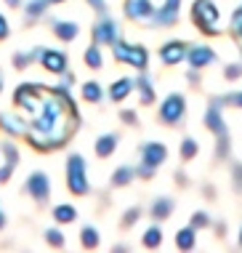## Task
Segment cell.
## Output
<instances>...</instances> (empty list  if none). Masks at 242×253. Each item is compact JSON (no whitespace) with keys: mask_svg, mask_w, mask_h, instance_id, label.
I'll return each instance as SVG.
<instances>
[{"mask_svg":"<svg viewBox=\"0 0 242 253\" xmlns=\"http://www.w3.org/2000/svg\"><path fill=\"white\" fill-rule=\"evenodd\" d=\"M3 3H8V5H19L22 0H3Z\"/></svg>","mask_w":242,"mask_h":253,"instance_id":"7bdbcfd3","label":"cell"},{"mask_svg":"<svg viewBox=\"0 0 242 253\" xmlns=\"http://www.w3.org/2000/svg\"><path fill=\"white\" fill-rule=\"evenodd\" d=\"M112 53H115V61H120V64H130L136 67V70H147V48L144 45H128L122 43V40H117V43H112Z\"/></svg>","mask_w":242,"mask_h":253,"instance_id":"5b68a950","label":"cell"},{"mask_svg":"<svg viewBox=\"0 0 242 253\" xmlns=\"http://www.w3.org/2000/svg\"><path fill=\"white\" fill-rule=\"evenodd\" d=\"M240 245H242V229H240Z\"/></svg>","mask_w":242,"mask_h":253,"instance_id":"bcb514c9","label":"cell"},{"mask_svg":"<svg viewBox=\"0 0 242 253\" xmlns=\"http://www.w3.org/2000/svg\"><path fill=\"white\" fill-rule=\"evenodd\" d=\"M178 8H181V0H165L162 8H157L152 13V24L155 27H173L178 19Z\"/></svg>","mask_w":242,"mask_h":253,"instance_id":"30bf717a","label":"cell"},{"mask_svg":"<svg viewBox=\"0 0 242 253\" xmlns=\"http://www.w3.org/2000/svg\"><path fill=\"white\" fill-rule=\"evenodd\" d=\"M160 59H162L168 67L181 64V61L186 59V45L178 43V40H170V43H165L162 48H160Z\"/></svg>","mask_w":242,"mask_h":253,"instance_id":"4fadbf2b","label":"cell"},{"mask_svg":"<svg viewBox=\"0 0 242 253\" xmlns=\"http://www.w3.org/2000/svg\"><path fill=\"white\" fill-rule=\"evenodd\" d=\"M11 173H13V166H8V163H3V166H0V184H8Z\"/></svg>","mask_w":242,"mask_h":253,"instance_id":"e575fe53","label":"cell"},{"mask_svg":"<svg viewBox=\"0 0 242 253\" xmlns=\"http://www.w3.org/2000/svg\"><path fill=\"white\" fill-rule=\"evenodd\" d=\"M11 35V27H8V22H5V16L0 13V40H5Z\"/></svg>","mask_w":242,"mask_h":253,"instance_id":"d590c367","label":"cell"},{"mask_svg":"<svg viewBox=\"0 0 242 253\" xmlns=\"http://www.w3.org/2000/svg\"><path fill=\"white\" fill-rule=\"evenodd\" d=\"M40 64H43L45 72L64 75L67 72V53L56 51V48H43V53H40Z\"/></svg>","mask_w":242,"mask_h":253,"instance_id":"9c48e42d","label":"cell"},{"mask_svg":"<svg viewBox=\"0 0 242 253\" xmlns=\"http://www.w3.org/2000/svg\"><path fill=\"white\" fill-rule=\"evenodd\" d=\"M67 189L72 195H88L91 184H88V176H85V160L80 155H69L67 157Z\"/></svg>","mask_w":242,"mask_h":253,"instance_id":"3957f363","label":"cell"},{"mask_svg":"<svg viewBox=\"0 0 242 253\" xmlns=\"http://www.w3.org/2000/svg\"><path fill=\"white\" fill-rule=\"evenodd\" d=\"M136 91L141 93V101H144V104H149V101L155 99V88H152V80L147 78V75H141V78L136 80Z\"/></svg>","mask_w":242,"mask_h":253,"instance_id":"d4e9b609","label":"cell"},{"mask_svg":"<svg viewBox=\"0 0 242 253\" xmlns=\"http://www.w3.org/2000/svg\"><path fill=\"white\" fill-rule=\"evenodd\" d=\"M3 157H5V163H8V166L16 168V163H19V149L5 141V144H3Z\"/></svg>","mask_w":242,"mask_h":253,"instance_id":"4dcf8cb0","label":"cell"},{"mask_svg":"<svg viewBox=\"0 0 242 253\" xmlns=\"http://www.w3.org/2000/svg\"><path fill=\"white\" fill-rule=\"evenodd\" d=\"M45 243L53 245V248H64V235L59 229H48L45 232Z\"/></svg>","mask_w":242,"mask_h":253,"instance_id":"1f68e13d","label":"cell"},{"mask_svg":"<svg viewBox=\"0 0 242 253\" xmlns=\"http://www.w3.org/2000/svg\"><path fill=\"white\" fill-rule=\"evenodd\" d=\"M91 35H93V43H96V45H99V43L112 45V43H117V40H120V24L112 22V19H101L99 24H93Z\"/></svg>","mask_w":242,"mask_h":253,"instance_id":"52a82bcc","label":"cell"},{"mask_svg":"<svg viewBox=\"0 0 242 253\" xmlns=\"http://www.w3.org/2000/svg\"><path fill=\"white\" fill-rule=\"evenodd\" d=\"M117 149V136L115 133H104L96 139V155L99 157H109Z\"/></svg>","mask_w":242,"mask_h":253,"instance_id":"d6986e66","label":"cell"},{"mask_svg":"<svg viewBox=\"0 0 242 253\" xmlns=\"http://www.w3.org/2000/svg\"><path fill=\"white\" fill-rule=\"evenodd\" d=\"M242 70H240V67H229V72H226V78H237V75H240Z\"/></svg>","mask_w":242,"mask_h":253,"instance_id":"60d3db41","label":"cell"},{"mask_svg":"<svg viewBox=\"0 0 242 253\" xmlns=\"http://www.w3.org/2000/svg\"><path fill=\"white\" fill-rule=\"evenodd\" d=\"M160 243H162V232H160V227H149L147 232H144V248L155 251V248H160Z\"/></svg>","mask_w":242,"mask_h":253,"instance_id":"4316f807","label":"cell"},{"mask_svg":"<svg viewBox=\"0 0 242 253\" xmlns=\"http://www.w3.org/2000/svg\"><path fill=\"white\" fill-rule=\"evenodd\" d=\"M184 109H186L184 96H178V93H170V96L160 104V123H165V126H176V123H181Z\"/></svg>","mask_w":242,"mask_h":253,"instance_id":"8992f818","label":"cell"},{"mask_svg":"<svg viewBox=\"0 0 242 253\" xmlns=\"http://www.w3.org/2000/svg\"><path fill=\"white\" fill-rule=\"evenodd\" d=\"M120 118H122V123H128V126H133V123H136L133 109H122V112H120Z\"/></svg>","mask_w":242,"mask_h":253,"instance_id":"74e56055","label":"cell"},{"mask_svg":"<svg viewBox=\"0 0 242 253\" xmlns=\"http://www.w3.org/2000/svg\"><path fill=\"white\" fill-rule=\"evenodd\" d=\"M51 30L53 35H56L59 40H64V43H72L75 38H78V24L75 22H64V19H51Z\"/></svg>","mask_w":242,"mask_h":253,"instance_id":"2e32d148","label":"cell"},{"mask_svg":"<svg viewBox=\"0 0 242 253\" xmlns=\"http://www.w3.org/2000/svg\"><path fill=\"white\" fill-rule=\"evenodd\" d=\"M24 189L30 192V197H35L38 203H43L48 195H51V181H48V176L43 170H35L30 179L24 181Z\"/></svg>","mask_w":242,"mask_h":253,"instance_id":"ba28073f","label":"cell"},{"mask_svg":"<svg viewBox=\"0 0 242 253\" xmlns=\"http://www.w3.org/2000/svg\"><path fill=\"white\" fill-rule=\"evenodd\" d=\"M229 101H232V104H237V107H242V93H234V96H229Z\"/></svg>","mask_w":242,"mask_h":253,"instance_id":"ab89813d","label":"cell"},{"mask_svg":"<svg viewBox=\"0 0 242 253\" xmlns=\"http://www.w3.org/2000/svg\"><path fill=\"white\" fill-rule=\"evenodd\" d=\"M133 176H136L133 168H117L115 173H112V184H115V187H125V184L133 179Z\"/></svg>","mask_w":242,"mask_h":253,"instance_id":"f546056e","label":"cell"},{"mask_svg":"<svg viewBox=\"0 0 242 253\" xmlns=\"http://www.w3.org/2000/svg\"><path fill=\"white\" fill-rule=\"evenodd\" d=\"M78 123L80 115L72 96L67 93V85H53L45 88L43 101H40L38 112L32 115V123L27 126L24 139L35 152H53L75 136Z\"/></svg>","mask_w":242,"mask_h":253,"instance_id":"6da1fadb","label":"cell"},{"mask_svg":"<svg viewBox=\"0 0 242 253\" xmlns=\"http://www.w3.org/2000/svg\"><path fill=\"white\" fill-rule=\"evenodd\" d=\"M176 248H181V251L195 248V227H186V229L176 232Z\"/></svg>","mask_w":242,"mask_h":253,"instance_id":"7402d4cb","label":"cell"},{"mask_svg":"<svg viewBox=\"0 0 242 253\" xmlns=\"http://www.w3.org/2000/svg\"><path fill=\"white\" fill-rule=\"evenodd\" d=\"M181 155L186 157V160H192V157L197 155V144H195V141H192V139H186L184 144H181Z\"/></svg>","mask_w":242,"mask_h":253,"instance_id":"d6a6232c","label":"cell"},{"mask_svg":"<svg viewBox=\"0 0 242 253\" xmlns=\"http://www.w3.org/2000/svg\"><path fill=\"white\" fill-rule=\"evenodd\" d=\"M192 227H207V213H195L192 216Z\"/></svg>","mask_w":242,"mask_h":253,"instance_id":"8d00e7d4","label":"cell"},{"mask_svg":"<svg viewBox=\"0 0 242 253\" xmlns=\"http://www.w3.org/2000/svg\"><path fill=\"white\" fill-rule=\"evenodd\" d=\"M82 99L91 101V104H99V101L104 99L101 85H99V83H93V80H91V83H85V85H82Z\"/></svg>","mask_w":242,"mask_h":253,"instance_id":"484cf974","label":"cell"},{"mask_svg":"<svg viewBox=\"0 0 242 253\" xmlns=\"http://www.w3.org/2000/svg\"><path fill=\"white\" fill-rule=\"evenodd\" d=\"M152 13H155V5L149 0H128V5H125V16L133 19V22L152 19Z\"/></svg>","mask_w":242,"mask_h":253,"instance_id":"5bb4252c","label":"cell"},{"mask_svg":"<svg viewBox=\"0 0 242 253\" xmlns=\"http://www.w3.org/2000/svg\"><path fill=\"white\" fill-rule=\"evenodd\" d=\"M218 16H221V11H218V5H213V0H195V5H192V19L207 35H218L221 32Z\"/></svg>","mask_w":242,"mask_h":253,"instance_id":"7a4b0ae2","label":"cell"},{"mask_svg":"<svg viewBox=\"0 0 242 253\" xmlns=\"http://www.w3.org/2000/svg\"><path fill=\"white\" fill-rule=\"evenodd\" d=\"M80 243H82V248H96L99 245V229L96 227H82V232H80Z\"/></svg>","mask_w":242,"mask_h":253,"instance_id":"83f0119b","label":"cell"},{"mask_svg":"<svg viewBox=\"0 0 242 253\" xmlns=\"http://www.w3.org/2000/svg\"><path fill=\"white\" fill-rule=\"evenodd\" d=\"M53 218H56L59 224H72L75 218H78V211H75L69 203H61V205L53 208Z\"/></svg>","mask_w":242,"mask_h":253,"instance_id":"ffe728a7","label":"cell"},{"mask_svg":"<svg viewBox=\"0 0 242 253\" xmlns=\"http://www.w3.org/2000/svg\"><path fill=\"white\" fill-rule=\"evenodd\" d=\"M88 3H91V5H93V8L99 11V13L107 11V3H104V0H88Z\"/></svg>","mask_w":242,"mask_h":253,"instance_id":"f35d334b","label":"cell"},{"mask_svg":"<svg viewBox=\"0 0 242 253\" xmlns=\"http://www.w3.org/2000/svg\"><path fill=\"white\" fill-rule=\"evenodd\" d=\"M165 157H168V149H165V144H157V141H147V144L141 147V163H147V166H152V168L162 166Z\"/></svg>","mask_w":242,"mask_h":253,"instance_id":"7c38bea8","label":"cell"},{"mask_svg":"<svg viewBox=\"0 0 242 253\" xmlns=\"http://www.w3.org/2000/svg\"><path fill=\"white\" fill-rule=\"evenodd\" d=\"M85 64L91 67V70H101V64H104V59H101V48H96V43L91 45V48H85Z\"/></svg>","mask_w":242,"mask_h":253,"instance_id":"f1b7e54d","label":"cell"},{"mask_svg":"<svg viewBox=\"0 0 242 253\" xmlns=\"http://www.w3.org/2000/svg\"><path fill=\"white\" fill-rule=\"evenodd\" d=\"M43 93H45V85H40V83H22L16 88V93H13V104H16V109L30 112V118H32V115L38 112L40 101H43Z\"/></svg>","mask_w":242,"mask_h":253,"instance_id":"277c9868","label":"cell"},{"mask_svg":"<svg viewBox=\"0 0 242 253\" xmlns=\"http://www.w3.org/2000/svg\"><path fill=\"white\" fill-rule=\"evenodd\" d=\"M173 211V203L168 200V197H157L155 203H152V216L157 218V221H162V218H168Z\"/></svg>","mask_w":242,"mask_h":253,"instance_id":"603a6c76","label":"cell"},{"mask_svg":"<svg viewBox=\"0 0 242 253\" xmlns=\"http://www.w3.org/2000/svg\"><path fill=\"white\" fill-rule=\"evenodd\" d=\"M138 216H141V211H138V208H130V211H125V218H122V227H130L133 221H138Z\"/></svg>","mask_w":242,"mask_h":253,"instance_id":"836d02e7","label":"cell"},{"mask_svg":"<svg viewBox=\"0 0 242 253\" xmlns=\"http://www.w3.org/2000/svg\"><path fill=\"white\" fill-rule=\"evenodd\" d=\"M130 91H133V80L122 78V80H117V83L109 85V99H112V101H122V99L130 96Z\"/></svg>","mask_w":242,"mask_h":253,"instance_id":"e0dca14e","label":"cell"},{"mask_svg":"<svg viewBox=\"0 0 242 253\" xmlns=\"http://www.w3.org/2000/svg\"><path fill=\"white\" fill-rule=\"evenodd\" d=\"M205 126L210 128L216 136H221V139H226V126H224V120H221V112L216 107H210L207 109V115H205Z\"/></svg>","mask_w":242,"mask_h":253,"instance_id":"ac0fdd59","label":"cell"},{"mask_svg":"<svg viewBox=\"0 0 242 253\" xmlns=\"http://www.w3.org/2000/svg\"><path fill=\"white\" fill-rule=\"evenodd\" d=\"M48 8V0H27V5H24V16L30 19V22H35L38 16H43Z\"/></svg>","mask_w":242,"mask_h":253,"instance_id":"cb8c5ba5","label":"cell"},{"mask_svg":"<svg viewBox=\"0 0 242 253\" xmlns=\"http://www.w3.org/2000/svg\"><path fill=\"white\" fill-rule=\"evenodd\" d=\"M59 3H64V0H48V5H59Z\"/></svg>","mask_w":242,"mask_h":253,"instance_id":"ee69618b","label":"cell"},{"mask_svg":"<svg viewBox=\"0 0 242 253\" xmlns=\"http://www.w3.org/2000/svg\"><path fill=\"white\" fill-rule=\"evenodd\" d=\"M5 221H8V218H5V213H3V211H0V229L5 227Z\"/></svg>","mask_w":242,"mask_h":253,"instance_id":"b9f144b4","label":"cell"},{"mask_svg":"<svg viewBox=\"0 0 242 253\" xmlns=\"http://www.w3.org/2000/svg\"><path fill=\"white\" fill-rule=\"evenodd\" d=\"M0 91H3V75H0Z\"/></svg>","mask_w":242,"mask_h":253,"instance_id":"f6af8a7d","label":"cell"},{"mask_svg":"<svg viewBox=\"0 0 242 253\" xmlns=\"http://www.w3.org/2000/svg\"><path fill=\"white\" fill-rule=\"evenodd\" d=\"M0 131L8 133V136H24L27 120L19 112H0Z\"/></svg>","mask_w":242,"mask_h":253,"instance_id":"8fae6325","label":"cell"},{"mask_svg":"<svg viewBox=\"0 0 242 253\" xmlns=\"http://www.w3.org/2000/svg\"><path fill=\"white\" fill-rule=\"evenodd\" d=\"M186 59H189L192 70H202V67H207L210 61H216V53L207 48V45H197V48L186 51Z\"/></svg>","mask_w":242,"mask_h":253,"instance_id":"9a60e30c","label":"cell"},{"mask_svg":"<svg viewBox=\"0 0 242 253\" xmlns=\"http://www.w3.org/2000/svg\"><path fill=\"white\" fill-rule=\"evenodd\" d=\"M40 53H43V48H32L27 53H16V56H13V67H16V70H27L32 61H40Z\"/></svg>","mask_w":242,"mask_h":253,"instance_id":"44dd1931","label":"cell"}]
</instances>
